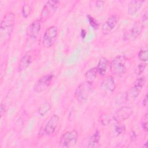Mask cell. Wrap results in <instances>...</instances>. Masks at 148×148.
<instances>
[{
    "label": "cell",
    "instance_id": "obj_33",
    "mask_svg": "<svg viewBox=\"0 0 148 148\" xmlns=\"http://www.w3.org/2000/svg\"><path fill=\"white\" fill-rule=\"evenodd\" d=\"M142 147H145V148H147V142H145V143L143 145V146H142Z\"/></svg>",
    "mask_w": 148,
    "mask_h": 148
},
{
    "label": "cell",
    "instance_id": "obj_13",
    "mask_svg": "<svg viewBox=\"0 0 148 148\" xmlns=\"http://www.w3.org/2000/svg\"><path fill=\"white\" fill-rule=\"evenodd\" d=\"M41 22L39 20H35L33 21L29 25L27 29V35L31 39H35L39 34Z\"/></svg>",
    "mask_w": 148,
    "mask_h": 148
},
{
    "label": "cell",
    "instance_id": "obj_7",
    "mask_svg": "<svg viewBox=\"0 0 148 148\" xmlns=\"http://www.w3.org/2000/svg\"><path fill=\"white\" fill-rule=\"evenodd\" d=\"M145 82L146 79L145 76L140 77L135 81L132 87L129 91L127 92V101H133L138 97L145 85Z\"/></svg>",
    "mask_w": 148,
    "mask_h": 148
},
{
    "label": "cell",
    "instance_id": "obj_24",
    "mask_svg": "<svg viewBox=\"0 0 148 148\" xmlns=\"http://www.w3.org/2000/svg\"><path fill=\"white\" fill-rule=\"evenodd\" d=\"M146 66V63L142 62L137 65V66L135 68V73L136 75H141L143 72Z\"/></svg>",
    "mask_w": 148,
    "mask_h": 148
},
{
    "label": "cell",
    "instance_id": "obj_14",
    "mask_svg": "<svg viewBox=\"0 0 148 148\" xmlns=\"http://www.w3.org/2000/svg\"><path fill=\"white\" fill-rule=\"evenodd\" d=\"M143 29V24L140 21H137L134 24L130 31L128 32H127L125 34V38L127 37L128 38H132V39H135L141 34Z\"/></svg>",
    "mask_w": 148,
    "mask_h": 148
},
{
    "label": "cell",
    "instance_id": "obj_9",
    "mask_svg": "<svg viewBox=\"0 0 148 148\" xmlns=\"http://www.w3.org/2000/svg\"><path fill=\"white\" fill-rule=\"evenodd\" d=\"M59 120L60 118L57 114H53L45 125L42 130V134H45L47 135H52L58 126Z\"/></svg>",
    "mask_w": 148,
    "mask_h": 148
},
{
    "label": "cell",
    "instance_id": "obj_29",
    "mask_svg": "<svg viewBox=\"0 0 148 148\" xmlns=\"http://www.w3.org/2000/svg\"><path fill=\"white\" fill-rule=\"evenodd\" d=\"M0 112H1V116L2 117L3 116V114H5V105H3V104L2 103H1V109H0Z\"/></svg>",
    "mask_w": 148,
    "mask_h": 148
},
{
    "label": "cell",
    "instance_id": "obj_21",
    "mask_svg": "<svg viewBox=\"0 0 148 148\" xmlns=\"http://www.w3.org/2000/svg\"><path fill=\"white\" fill-rule=\"evenodd\" d=\"M126 101H127V92H120L117 95L115 99V102L118 105L122 104Z\"/></svg>",
    "mask_w": 148,
    "mask_h": 148
},
{
    "label": "cell",
    "instance_id": "obj_26",
    "mask_svg": "<svg viewBox=\"0 0 148 148\" xmlns=\"http://www.w3.org/2000/svg\"><path fill=\"white\" fill-rule=\"evenodd\" d=\"M114 130V133L117 135H119L120 134H121V132H123V127L120 124V122H117V124H115Z\"/></svg>",
    "mask_w": 148,
    "mask_h": 148
},
{
    "label": "cell",
    "instance_id": "obj_15",
    "mask_svg": "<svg viewBox=\"0 0 148 148\" xmlns=\"http://www.w3.org/2000/svg\"><path fill=\"white\" fill-rule=\"evenodd\" d=\"M145 1L143 0H135L131 1L128 7V13L130 14H135L141 8Z\"/></svg>",
    "mask_w": 148,
    "mask_h": 148
},
{
    "label": "cell",
    "instance_id": "obj_17",
    "mask_svg": "<svg viewBox=\"0 0 148 148\" xmlns=\"http://www.w3.org/2000/svg\"><path fill=\"white\" fill-rule=\"evenodd\" d=\"M109 65V62L108 60L105 57H101L98 63L97 69L98 73L99 74L100 76H103L105 75L108 67Z\"/></svg>",
    "mask_w": 148,
    "mask_h": 148
},
{
    "label": "cell",
    "instance_id": "obj_22",
    "mask_svg": "<svg viewBox=\"0 0 148 148\" xmlns=\"http://www.w3.org/2000/svg\"><path fill=\"white\" fill-rule=\"evenodd\" d=\"M138 58L144 62H146L147 61L148 59V51L147 49H141L139 50V51L138 52Z\"/></svg>",
    "mask_w": 148,
    "mask_h": 148
},
{
    "label": "cell",
    "instance_id": "obj_6",
    "mask_svg": "<svg viewBox=\"0 0 148 148\" xmlns=\"http://www.w3.org/2000/svg\"><path fill=\"white\" fill-rule=\"evenodd\" d=\"M58 34L57 27L55 25L49 27L45 32L43 39L42 44L44 47L49 48L52 47L56 40Z\"/></svg>",
    "mask_w": 148,
    "mask_h": 148
},
{
    "label": "cell",
    "instance_id": "obj_27",
    "mask_svg": "<svg viewBox=\"0 0 148 148\" xmlns=\"http://www.w3.org/2000/svg\"><path fill=\"white\" fill-rule=\"evenodd\" d=\"M87 17H88V21L90 22V25L95 29H97L98 28V23H97V21H95V20L92 17H91V16L90 15H88L87 16Z\"/></svg>",
    "mask_w": 148,
    "mask_h": 148
},
{
    "label": "cell",
    "instance_id": "obj_30",
    "mask_svg": "<svg viewBox=\"0 0 148 148\" xmlns=\"http://www.w3.org/2000/svg\"><path fill=\"white\" fill-rule=\"evenodd\" d=\"M147 18H148V16H147V11L146 10L144 13H143V15L142 16V21L143 22H146L147 20Z\"/></svg>",
    "mask_w": 148,
    "mask_h": 148
},
{
    "label": "cell",
    "instance_id": "obj_8",
    "mask_svg": "<svg viewBox=\"0 0 148 148\" xmlns=\"http://www.w3.org/2000/svg\"><path fill=\"white\" fill-rule=\"evenodd\" d=\"M53 78V75L50 73L43 76L36 82L33 87V90L37 92H42L45 91L50 85Z\"/></svg>",
    "mask_w": 148,
    "mask_h": 148
},
{
    "label": "cell",
    "instance_id": "obj_2",
    "mask_svg": "<svg viewBox=\"0 0 148 148\" xmlns=\"http://www.w3.org/2000/svg\"><path fill=\"white\" fill-rule=\"evenodd\" d=\"M110 71L117 77H123L125 74V58L124 56L118 55L113 59L110 62Z\"/></svg>",
    "mask_w": 148,
    "mask_h": 148
},
{
    "label": "cell",
    "instance_id": "obj_1",
    "mask_svg": "<svg viewBox=\"0 0 148 148\" xmlns=\"http://www.w3.org/2000/svg\"><path fill=\"white\" fill-rule=\"evenodd\" d=\"M15 15L13 13H7L2 18L0 26V42L6 43L9 39L13 30Z\"/></svg>",
    "mask_w": 148,
    "mask_h": 148
},
{
    "label": "cell",
    "instance_id": "obj_19",
    "mask_svg": "<svg viewBox=\"0 0 148 148\" xmlns=\"http://www.w3.org/2000/svg\"><path fill=\"white\" fill-rule=\"evenodd\" d=\"M97 73H98V71H97V67H94L88 70L85 73L86 81H87L92 83L93 81L95 80V79L96 78Z\"/></svg>",
    "mask_w": 148,
    "mask_h": 148
},
{
    "label": "cell",
    "instance_id": "obj_16",
    "mask_svg": "<svg viewBox=\"0 0 148 148\" xmlns=\"http://www.w3.org/2000/svg\"><path fill=\"white\" fill-rule=\"evenodd\" d=\"M32 62L31 56L29 53L25 54L20 60L18 66V71L21 72L25 70Z\"/></svg>",
    "mask_w": 148,
    "mask_h": 148
},
{
    "label": "cell",
    "instance_id": "obj_20",
    "mask_svg": "<svg viewBox=\"0 0 148 148\" xmlns=\"http://www.w3.org/2000/svg\"><path fill=\"white\" fill-rule=\"evenodd\" d=\"M51 106L47 101H45L39 108L38 113L40 116H44L51 109Z\"/></svg>",
    "mask_w": 148,
    "mask_h": 148
},
{
    "label": "cell",
    "instance_id": "obj_32",
    "mask_svg": "<svg viewBox=\"0 0 148 148\" xmlns=\"http://www.w3.org/2000/svg\"><path fill=\"white\" fill-rule=\"evenodd\" d=\"M86 34V31H85L84 29H82L81 35H82V38H84V36H85Z\"/></svg>",
    "mask_w": 148,
    "mask_h": 148
},
{
    "label": "cell",
    "instance_id": "obj_23",
    "mask_svg": "<svg viewBox=\"0 0 148 148\" xmlns=\"http://www.w3.org/2000/svg\"><path fill=\"white\" fill-rule=\"evenodd\" d=\"M31 11H32L31 7L28 4H25L22 8L23 16L24 18L28 17L30 15V14L31 13Z\"/></svg>",
    "mask_w": 148,
    "mask_h": 148
},
{
    "label": "cell",
    "instance_id": "obj_25",
    "mask_svg": "<svg viewBox=\"0 0 148 148\" xmlns=\"http://www.w3.org/2000/svg\"><path fill=\"white\" fill-rule=\"evenodd\" d=\"M147 113H146L143 116L142 121H141V126L143 130L145 131H147Z\"/></svg>",
    "mask_w": 148,
    "mask_h": 148
},
{
    "label": "cell",
    "instance_id": "obj_18",
    "mask_svg": "<svg viewBox=\"0 0 148 148\" xmlns=\"http://www.w3.org/2000/svg\"><path fill=\"white\" fill-rule=\"evenodd\" d=\"M99 139L100 133L98 131H96L90 138L87 147L91 148H95L98 147Z\"/></svg>",
    "mask_w": 148,
    "mask_h": 148
},
{
    "label": "cell",
    "instance_id": "obj_28",
    "mask_svg": "<svg viewBox=\"0 0 148 148\" xmlns=\"http://www.w3.org/2000/svg\"><path fill=\"white\" fill-rule=\"evenodd\" d=\"M142 104L145 107H146L147 105V94H146L145 97H143L142 101Z\"/></svg>",
    "mask_w": 148,
    "mask_h": 148
},
{
    "label": "cell",
    "instance_id": "obj_11",
    "mask_svg": "<svg viewBox=\"0 0 148 148\" xmlns=\"http://www.w3.org/2000/svg\"><path fill=\"white\" fill-rule=\"evenodd\" d=\"M119 17L117 14L110 16L102 25V31L103 34H108L117 25Z\"/></svg>",
    "mask_w": 148,
    "mask_h": 148
},
{
    "label": "cell",
    "instance_id": "obj_10",
    "mask_svg": "<svg viewBox=\"0 0 148 148\" xmlns=\"http://www.w3.org/2000/svg\"><path fill=\"white\" fill-rule=\"evenodd\" d=\"M132 109L129 106H122L113 114V119L116 122H121L128 119L132 114Z\"/></svg>",
    "mask_w": 148,
    "mask_h": 148
},
{
    "label": "cell",
    "instance_id": "obj_4",
    "mask_svg": "<svg viewBox=\"0 0 148 148\" xmlns=\"http://www.w3.org/2000/svg\"><path fill=\"white\" fill-rule=\"evenodd\" d=\"M78 136V132L75 130L67 131L61 136L59 145L61 147H72L76 145Z\"/></svg>",
    "mask_w": 148,
    "mask_h": 148
},
{
    "label": "cell",
    "instance_id": "obj_31",
    "mask_svg": "<svg viewBox=\"0 0 148 148\" xmlns=\"http://www.w3.org/2000/svg\"><path fill=\"white\" fill-rule=\"evenodd\" d=\"M96 4L98 7H102L104 5V2L102 1H98L96 2Z\"/></svg>",
    "mask_w": 148,
    "mask_h": 148
},
{
    "label": "cell",
    "instance_id": "obj_5",
    "mask_svg": "<svg viewBox=\"0 0 148 148\" xmlns=\"http://www.w3.org/2000/svg\"><path fill=\"white\" fill-rule=\"evenodd\" d=\"M60 4L58 1H49L42 8L40 15V22L47 20L57 10Z\"/></svg>",
    "mask_w": 148,
    "mask_h": 148
},
{
    "label": "cell",
    "instance_id": "obj_12",
    "mask_svg": "<svg viewBox=\"0 0 148 148\" xmlns=\"http://www.w3.org/2000/svg\"><path fill=\"white\" fill-rule=\"evenodd\" d=\"M116 88V84L113 77L111 76H107L103 80L101 84V90L106 93H113Z\"/></svg>",
    "mask_w": 148,
    "mask_h": 148
},
{
    "label": "cell",
    "instance_id": "obj_3",
    "mask_svg": "<svg viewBox=\"0 0 148 148\" xmlns=\"http://www.w3.org/2000/svg\"><path fill=\"white\" fill-rule=\"evenodd\" d=\"M92 90V83L85 81L77 86L75 90V96L79 102L83 103L87 101Z\"/></svg>",
    "mask_w": 148,
    "mask_h": 148
}]
</instances>
